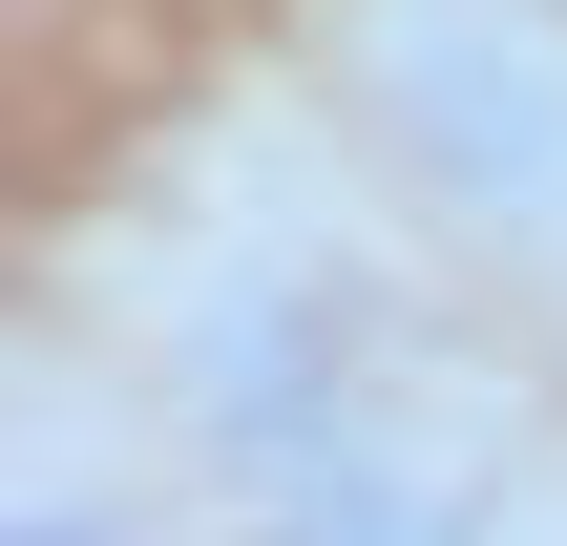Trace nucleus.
Instances as JSON below:
<instances>
[{
  "label": "nucleus",
  "mask_w": 567,
  "mask_h": 546,
  "mask_svg": "<svg viewBox=\"0 0 567 546\" xmlns=\"http://www.w3.org/2000/svg\"><path fill=\"white\" fill-rule=\"evenodd\" d=\"M400 126L505 210V231H567V63L547 42H484V21H400Z\"/></svg>",
  "instance_id": "nucleus-1"
},
{
  "label": "nucleus",
  "mask_w": 567,
  "mask_h": 546,
  "mask_svg": "<svg viewBox=\"0 0 567 546\" xmlns=\"http://www.w3.org/2000/svg\"><path fill=\"white\" fill-rule=\"evenodd\" d=\"M0 546H105V526H84V505H21V526H0Z\"/></svg>",
  "instance_id": "nucleus-2"
}]
</instances>
